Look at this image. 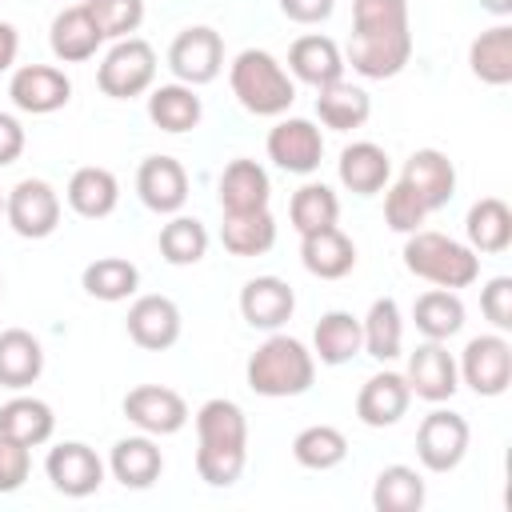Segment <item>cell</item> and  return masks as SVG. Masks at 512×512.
Here are the masks:
<instances>
[{"label": "cell", "instance_id": "obj_1", "mask_svg": "<svg viewBox=\"0 0 512 512\" xmlns=\"http://www.w3.org/2000/svg\"><path fill=\"white\" fill-rule=\"evenodd\" d=\"M248 388L256 396H300L316 380V356L284 332H272L252 356H248Z\"/></svg>", "mask_w": 512, "mask_h": 512}, {"label": "cell", "instance_id": "obj_2", "mask_svg": "<svg viewBox=\"0 0 512 512\" xmlns=\"http://www.w3.org/2000/svg\"><path fill=\"white\" fill-rule=\"evenodd\" d=\"M404 268L436 288H468L480 276V256L432 228H416L404 236Z\"/></svg>", "mask_w": 512, "mask_h": 512}, {"label": "cell", "instance_id": "obj_3", "mask_svg": "<svg viewBox=\"0 0 512 512\" xmlns=\"http://www.w3.org/2000/svg\"><path fill=\"white\" fill-rule=\"evenodd\" d=\"M232 96L252 112V116H284L296 100V84L280 68V60L264 48H244L232 68H228Z\"/></svg>", "mask_w": 512, "mask_h": 512}, {"label": "cell", "instance_id": "obj_4", "mask_svg": "<svg viewBox=\"0 0 512 512\" xmlns=\"http://www.w3.org/2000/svg\"><path fill=\"white\" fill-rule=\"evenodd\" d=\"M152 80H156V48L140 36L116 40L96 68V84L112 100H132V96L148 92Z\"/></svg>", "mask_w": 512, "mask_h": 512}, {"label": "cell", "instance_id": "obj_5", "mask_svg": "<svg viewBox=\"0 0 512 512\" xmlns=\"http://www.w3.org/2000/svg\"><path fill=\"white\" fill-rule=\"evenodd\" d=\"M4 216H8V224H12L16 236H24V240H44V236H52L56 224H60V196H56V188H52L48 180L24 176V180H16V184L8 188V196H4Z\"/></svg>", "mask_w": 512, "mask_h": 512}, {"label": "cell", "instance_id": "obj_6", "mask_svg": "<svg viewBox=\"0 0 512 512\" xmlns=\"http://www.w3.org/2000/svg\"><path fill=\"white\" fill-rule=\"evenodd\" d=\"M168 68H172V76L180 84H192V88L216 80L220 68H224V40H220V32L208 28V24H192V28L176 32V40L168 44Z\"/></svg>", "mask_w": 512, "mask_h": 512}, {"label": "cell", "instance_id": "obj_7", "mask_svg": "<svg viewBox=\"0 0 512 512\" xmlns=\"http://www.w3.org/2000/svg\"><path fill=\"white\" fill-rule=\"evenodd\" d=\"M456 368H460V380L476 396H500L512 384V344L500 332L472 336L464 344V356H460Z\"/></svg>", "mask_w": 512, "mask_h": 512}, {"label": "cell", "instance_id": "obj_8", "mask_svg": "<svg viewBox=\"0 0 512 512\" xmlns=\"http://www.w3.org/2000/svg\"><path fill=\"white\" fill-rule=\"evenodd\" d=\"M468 440H472L468 420L460 412H452V408H436L416 428V456H420V464L428 472H452L464 460Z\"/></svg>", "mask_w": 512, "mask_h": 512}, {"label": "cell", "instance_id": "obj_9", "mask_svg": "<svg viewBox=\"0 0 512 512\" xmlns=\"http://www.w3.org/2000/svg\"><path fill=\"white\" fill-rule=\"evenodd\" d=\"M124 416L148 436H172L188 424V404L168 384H136L124 396Z\"/></svg>", "mask_w": 512, "mask_h": 512}, {"label": "cell", "instance_id": "obj_10", "mask_svg": "<svg viewBox=\"0 0 512 512\" xmlns=\"http://www.w3.org/2000/svg\"><path fill=\"white\" fill-rule=\"evenodd\" d=\"M320 156H324V136L304 116H284L268 132V160L276 168H284V172L308 176V172L320 168Z\"/></svg>", "mask_w": 512, "mask_h": 512}, {"label": "cell", "instance_id": "obj_11", "mask_svg": "<svg viewBox=\"0 0 512 512\" xmlns=\"http://www.w3.org/2000/svg\"><path fill=\"white\" fill-rule=\"evenodd\" d=\"M8 96L20 112L48 116L72 100V80L52 64H20L8 80Z\"/></svg>", "mask_w": 512, "mask_h": 512}, {"label": "cell", "instance_id": "obj_12", "mask_svg": "<svg viewBox=\"0 0 512 512\" xmlns=\"http://www.w3.org/2000/svg\"><path fill=\"white\" fill-rule=\"evenodd\" d=\"M124 328H128V340L144 352H164L180 340V308L176 300L160 296V292H148V296H136L128 316H124Z\"/></svg>", "mask_w": 512, "mask_h": 512}, {"label": "cell", "instance_id": "obj_13", "mask_svg": "<svg viewBox=\"0 0 512 512\" xmlns=\"http://www.w3.org/2000/svg\"><path fill=\"white\" fill-rule=\"evenodd\" d=\"M44 472L52 480L56 492L80 500V496H92L100 484H104V464L100 456L80 444V440H64L56 448H48V460H44Z\"/></svg>", "mask_w": 512, "mask_h": 512}, {"label": "cell", "instance_id": "obj_14", "mask_svg": "<svg viewBox=\"0 0 512 512\" xmlns=\"http://www.w3.org/2000/svg\"><path fill=\"white\" fill-rule=\"evenodd\" d=\"M136 192L144 200V208L160 212V216H176L188 200V172L176 156H144L136 168Z\"/></svg>", "mask_w": 512, "mask_h": 512}, {"label": "cell", "instance_id": "obj_15", "mask_svg": "<svg viewBox=\"0 0 512 512\" xmlns=\"http://www.w3.org/2000/svg\"><path fill=\"white\" fill-rule=\"evenodd\" d=\"M408 392H416L420 400H452L460 388V368L452 360V352L444 348V340H428L408 356Z\"/></svg>", "mask_w": 512, "mask_h": 512}, {"label": "cell", "instance_id": "obj_16", "mask_svg": "<svg viewBox=\"0 0 512 512\" xmlns=\"http://www.w3.org/2000/svg\"><path fill=\"white\" fill-rule=\"evenodd\" d=\"M400 180L420 196V204H424L428 212L444 208V204L456 196V164H452L448 152H440V148H416V152L404 160Z\"/></svg>", "mask_w": 512, "mask_h": 512}, {"label": "cell", "instance_id": "obj_17", "mask_svg": "<svg viewBox=\"0 0 512 512\" xmlns=\"http://www.w3.org/2000/svg\"><path fill=\"white\" fill-rule=\"evenodd\" d=\"M296 312V292L288 280L280 276H252L244 288H240V316L252 324V328H264V332H276L280 324H288Z\"/></svg>", "mask_w": 512, "mask_h": 512}, {"label": "cell", "instance_id": "obj_18", "mask_svg": "<svg viewBox=\"0 0 512 512\" xmlns=\"http://www.w3.org/2000/svg\"><path fill=\"white\" fill-rule=\"evenodd\" d=\"M408 380L400 372H372L364 380V388L356 392V416L368 424V428H392L404 412H408Z\"/></svg>", "mask_w": 512, "mask_h": 512}, {"label": "cell", "instance_id": "obj_19", "mask_svg": "<svg viewBox=\"0 0 512 512\" xmlns=\"http://www.w3.org/2000/svg\"><path fill=\"white\" fill-rule=\"evenodd\" d=\"M48 44H52L56 60L80 64V60L96 56V48L104 44V32H100V24L92 20V12L84 4H68V8L56 12V20L48 28Z\"/></svg>", "mask_w": 512, "mask_h": 512}, {"label": "cell", "instance_id": "obj_20", "mask_svg": "<svg viewBox=\"0 0 512 512\" xmlns=\"http://www.w3.org/2000/svg\"><path fill=\"white\" fill-rule=\"evenodd\" d=\"M412 60V32L396 36H352L348 40V64L352 72L368 80H388Z\"/></svg>", "mask_w": 512, "mask_h": 512}, {"label": "cell", "instance_id": "obj_21", "mask_svg": "<svg viewBox=\"0 0 512 512\" xmlns=\"http://www.w3.org/2000/svg\"><path fill=\"white\" fill-rule=\"evenodd\" d=\"M216 192H220V212H256V208H268L272 184H268V172L256 160L236 156V160L224 164Z\"/></svg>", "mask_w": 512, "mask_h": 512}, {"label": "cell", "instance_id": "obj_22", "mask_svg": "<svg viewBox=\"0 0 512 512\" xmlns=\"http://www.w3.org/2000/svg\"><path fill=\"white\" fill-rule=\"evenodd\" d=\"M288 68H292L296 80H304L312 88H324L332 80H344V52L336 48V40H328L320 32H308V36L292 40Z\"/></svg>", "mask_w": 512, "mask_h": 512}, {"label": "cell", "instance_id": "obj_23", "mask_svg": "<svg viewBox=\"0 0 512 512\" xmlns=\"http://www.w3.org/2000/svg\"><path fill=\"white\" fill-rule=\"evenodd\" d=\"M300 260H304V268L312 276L340 280V276H348L356 268V244L336 224H328V228H316V232L300 236Z\"/></svg>", "mask_w": 512, "mask_h": 512}, {"label": "cell", "instance_id": "obj_24", "mask_svg": "<svg viewBox=\"0 0 512 512\" xmlns=\"http://www.w3.org/2000/svg\"><path fill=\"white\" fill-rule=\"evenodd\" d=\"M392 176V160L372 140H352L340 152V184L356 196H376Z\"/></svg>", "mask_w": 512, "mask_h": 512}, {"label": "cell", "instance_id": "obj_25", "mask_svg": "<svg viewBox=\"0 0 512 512\" xmlns=\"http://www.w3.org/2000/svg\"><path fill=\"white\" fill-rule=\"evenodd\" d=\"M64 196H68V208H72L76 216H84V220H104V216L116 208V200H120V180H116L108 168H100V164H84V168L72 172Z\"/></svg>", "mask_w": 512, "mask_h": 512}, {"label": "cell", "instance_id": "obj_26", "mask_svg": "<svg viewBox=\"0 0 512 512\" xmlns=\"http://www.w3.org/2000/svg\"><path fill=\"white\" fill-rule=\"evenodd\" d=\"M108 468L124 488H152L164 472V456H160V448L148 432L144 436H124V440L112 444Z\"/></svg>", "mask_w": 512, "mask_h": 512}, {"label": "cell", "instance_id": "obj_27", "mask_svg": "<svg viewBox=\"0 0 512 512\" xmlns=\"http://www.w3.org/2000/svg\"><path fill=\"white\" fill-rule=\"evenodd\" d=\"M316 116L324 128L332 132H352V128H364L368 116H372V100L360 84H348V80H332L324 88H316Z\"/></svg>", "mask_w": 512, "mask_h": 512}, {"label": "cell", "instance_id": "obj_28", "mask_svg": "<svg viewBox=\"0 0 512 512\" xmlns=\"http://www.w3.org/2000/svg\"><path fill=\"white\" fill-rule=\"evenodd\" d=\"M464 232H468L472 252H488V256L504 252L512 244V208H508V200L480 196L464 216Z\"/></svg>", "mask_w": 512, "mask_h": 512}, {"label": "cell", "instance_id": "obj_29", "mask_svg": "<svg viewBox=\"0 0 512 512\" xmlns=\"http://www.w3.org/2000/svg\"><path fill=\"white\" fill-rule=\"evenodd\" d=\"M468 68L480 84H492V88L512 84V28L508 24L484 28L468 44Z\"/></svg>", "mask_w": 512, "mask_h": 512}, {"label": "cell", "instance_id": "obj_30", "mask_svg": "<svg viewBox=\"0 0 512 512\" xmlns=\"http://www.w3.org/2000/svg\"><path fill=\"white\" fill-rule=\"evenodd\" d=\"M44 372V348L28 328H4L0 332V384L4 388H28Z\"/></svg>", "mask_w": 512, "mask_h": 512}, {"label": "cell", "instance_id": "obj_31", "mask_svg": "<svg viewBox=\"0 0 512 512\" xmlns=\"http://www.w3.org/2000/svg\"><path fill=\"white\" fill-rule=\"evenodd\" d=\"M204 116V104L192 84H160L148 92V120L160 132H192Z\"/></svg>", "mask_w": 512, "mask_h": 512}, {"label": "cell", "instance_id": "obj_32", "mask_svg": "<svg viewBox=\"0 0 512 512\" xmlns=\"http://www.w3.org/2000/svg\"><path fill=\"white\" fill-rule=\"evenodd\" d=\"M52 428H56V416L40 396H12L8 404H0V436L16 440L24 448L44 444L52 436Z\"/></svg>", "mask_w": 512, "mask_h": 512}, {"label": "cell", "instance_id": "obj_33", "mask_svg": "<svg viewBox=\"0 0 512 512\" xmlns=\"http://www.w3.org/2000/svg\"><path fill=\"white\" fill-rule=\"evenodd\" d=\"M220 244L232 256H264L276 244V220L268 208L256 212H224L220 220Z\"/></svg>", "mask_w": 512, "mask_h": 512}, {"label": "cell", "instance_id": "obj_34", "mask_svg": "<svg viewBox=\"0 0 512 512\" xmlns=\"http://www.w3.org/2000/svg\"><path fill=\"white\" fill-rule=\"evenodd\" d=\"M312 344H316V356L320 364H348L356 352H364V332H360V320L344 308H332L316 320V332H312Z\"/></svg>", "mask_w": 512, "mask_h": 512}, {"label": "cell", "instance_id": "obj_35", "mask_svg": "<svg viewBox=\"0 0 512 512\" xmlns=\"http://www.w3.org/2000/svg\"><path fill=\"white\" fill-rule=\"evenodd\" d=\"M412 320L428 340H448L464 328V300L456 288H428L412 304Z\"/></svg>", "mask_w": 512, "mask_h": 512}, {"label": "cell", "instance_id": "obj_36", "mask_svg": "<svg viewBox=\"0 0 512 512\" xmlns=\"http://www.w3.org/2000/svg\"><path fill=\"white\" fill-rule=\"evenodd\" d=\"M196 436H200V444H236V448H248V416H244V408L236 400L212 396L196 412Z\"/></svg>", "mask_w": 512, "mask_h": 512}, {"label": "cell", "instance_id": "obj_37", "mask_svg": "<svg viewBox=\"0 0 512 512\" xmlns=\"http://www.w3.org/2000/svg\"><path fill=\"white\" fill-rule=\"evenodd\" d=\"M372 508L376 512H420L424 508V476L408 464L380 468L372 484Z\"/></svg>", "mask_w": 512, "mask_h": 512}, {"label": "cell", "instance_id": "obj_38", "mask_svg": "<svg viewBox=\"0 0 512 512\" xmlns=\"http://www.w3.org/2000/svg\"><path fill=\"white\" fill-rule=\"evenodd\" d=\"M360 332H364V352L372 360H392L400 356V344H404V320H400V304L392 296H380L372 300L368 316L360 320Z\"/></svg>", "mask_w": 512, "mask_h": 512}, {"label": "cell", "instance_id": "obj_39", "mask_svg": "<svg viewBox=\"0 0 512 512\" xmlns=\"http://www.w3.org/2000/svg\"><path fill=\"white\" fill-rule=\"evenodd\" d=\"M80 284H84L88 296L116 304V300H128L140 288V268L124 256H100L80 272Z\"/></svg>", "mask_w": 512, "mask_h": 512}, {"label": "cell", "instance_id": "obj_40", "mask_svg": "<svg viewBox=\"0 0 512 512\" xmlns=\"http://www.w3.org/2000/svg\"><path fill=\"white\" fill-rule=\"evenodd\" d=\"M292 456H296V464H304L312 472H324V468H336L348 456V440L332 424H308V428L296 432Z\"/></svg>", "mask_w": 512, "mask_h": 512}, {"label": "cell", "instance_id": "obj_41", "mask_svg": "<svg viewBox=\"0 0 512 512\" xmlns=\"http://www.w3.org/2000/svg\"><path fill=\"white\" fill-rule=\"evenodd\" d=\"M288 220L292 228L304 236V232H316V228H328L340 220V200L328 184H304L292 192L288 200Z\"/></svg>", "mask_w": 512, "mask_h": 512}, {"label": "cell", "instance_id": "obj_42", "mask_svg": "<svg viewBox=\"0 0 512 512\" xmlns=\"http://www.w3.org/2000/svg\"><path fill=\"white\" fill-rule=\"evenodd\" d=\"M208 252V232L196 216H172L164 228H160V256L172 264V268H188V264H200Z\"/></svg>", "mask_w": 512, "mask_h": 512}, {"label": "cell", "instance_id": "obj_43", "mask_svg": "<svg viewBox=\"0 0 512 512\" xmlns=\"http://www.w3.org/2000/svg\"><path fill=\"white\" fill-rule=\"evenodd\" d=\"M408 32V0H352V36Z\"/></svg>", "mask_w": 512, "mask_h": 512}, {"label": "cell", "instance_id": "obj_44", "mask_svg": "<svg viewBox=\"0 0 512 512\" xmlns=\"http://www.w3.org/2000/svg\"><path fill=\"white\" fill-rule=\"evenodd\" d=\"M244 460H248V448H236V444H200L196 448V472L212 488L236 484L244 472Z\"/></svg>", "mask_w": 512, "mask_h": 512}, {"label": "cell", "instance_id": "obj_45", "mask_svg": "<svg viewBox=\"0 0 512 512\" xmlns=\"http://www.w3.org/2000/svg\"><path fill=\"white\" fill-rule=\"evenodd\" d=\"M84 8L100 24L104 40H124L144 20V0H84Z\"/></svg>", "mask_w": 512, "mask_h": 512}, {"label": "cell", "instance_id": "obj_46", "mask_svg": "<svg viewBox=\"0 0 512 512\" xmlns=\"http://www.w3.org/2000/svg\"><path fill=\"white\" fill-rule=\"evenodd\" d=\"M384 220H388L392 232L408 236V232H416V228L428 220V208L420 204V196H416L404 180H396V184L388 188V196H384Z\"/></svg>", "mask_w": 512, "mask_h": 512}, {"label": "cell", "instance_id": "obj_47", "mask_svg": "<svg viewBox=\"0 0 512 512\" xmlns=\"http://www.w3.org/2000/svg\"><path fill=\"white\" fill-rule=\"evenodd\" d=\"M480 312L492 320L496 332L512 328V276H492L480 288Z\"/></svg>", "mask_w": 512, "mask_h": 512}, {"label": "cell", "instance_id": "obj_48", "mask_svg": "<svg viewBox=\"0 0 512 512\" xmlns=\"http://www.w3.org/2000/svg\"><path fill=\"white\" fill-rule=\"evenodd\" d=\"M28 468H32L28 448L8 440V436H0V492H16L28 480Z\"/></svg>", "mask_w": 512, "mask_h": 512}, {"label": "cell", "instance_id": "obj_49", "mask_svg": "<svg viewBox=\"0 0 512 512\" xmlns=\"http://www.w3.org/2000/svg\"><path fill=\"white\" fill-rule=\"evenodd\" d=\"M332 8H336V0H280V12L292 24H320L332 16Z\"/></svg>", "mask_w": 512, "mask_h": 512}, {"label": "cell", "instance_id": "obj_50", "mask_svg": "<svg viewBox=\"0 0 512 512\" xmlns=\"http://www.w3.org/2000/svg\"><path fill=\"white\" fill-rule=\"evenodd\" d=\"M20 152H24V128H20V120H16V116L0 112V168L16 164V160H20Z\"/></svg>", "mask_w": 512, "mask_h": 512}, {"label": "cell", "instance_id": "obj_51", "mask_svg": "<svg viewBox=\"0 0 512 512\" xmlns=\"http://www.w3.org/2000/svg\"><path fill=\"white\" fill-rule=\"evenodd\" d=\"M16 52H20V36H16L12 24L0 20V72H8L16 64Z\"/></svg>", "mask_w": 512, "mask_h": 512}, {"label": "cell", "instance_id": "obj_52", "mask_svg": "<svg viewBox=\"0 0 512 512\" xmlns=\"http://www.w3.org/2000/svg\"><path fill=\"white\" fill-rule=\"evenodd\" d=\"M480 8H488L492 16H512V0H480Z\"/></svg>", "mask_w": 512, "mask_h": 512}, {"label": "cell", "instance_id": "obj_53", "mask_svg": "<svg viewBox=\"0 0 512 512\" xmlns=\"http://www.w3.org/2000/svg\"><path fill=\"white\" fill-rule=\"evenodd\" d=\"M0 212H4V192H0Z\"/></svg>", "mask_w": 512, "mask_h": 512}, {"label": "cell", "instance_id": "obj_54", "mask_svg": "<svg viewBox=\"0 0 512 512\" xmlns=\"http://www.w3.org/2000/svg\"><path fill=\"white\" fill-rule=\"evenodd\" d=\"M0 292H4V284H0Z\"/></svg>", "mask_w": 512, "mask_h": 512}]
</instances>
